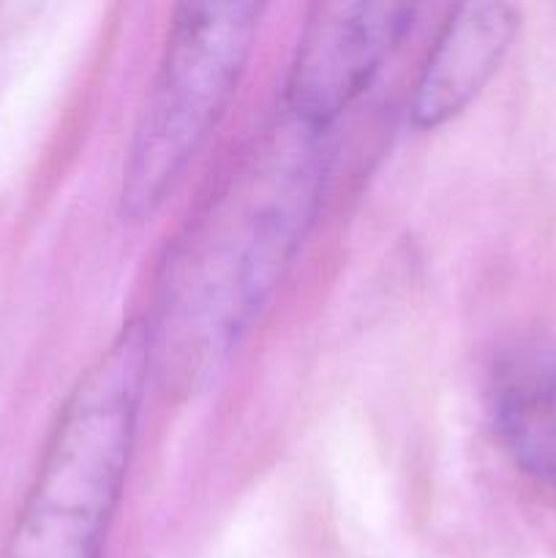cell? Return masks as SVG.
Masks as SVG:
<instances>
[{"instance_id": "6da1fadb", "label": "cell", "mask_w": 556, "mask_h": 558, "mask_svg": "<svg viewBox=\"0 0 556 558\" xmlns=\"http://www.w3.org/2000/svg\"><path fill=\"white\" fill-rule=\"evenodd\" d=\"M150 349V327L134 319L82 376L49 436L3 558H101L125 483Z\"/></svg>"}, {"instance_id": "7a4b0ae2", "label": "cell", "mask_w": 556, "mask_h": 558, "mask_svg": "<svg viewBox=\"0 0 556 558\" xmlns=\"http://www.w3.org/2000/svg\"><path fill=\"white\" fill-rule=\"evenodd\" d=\"M254 161L213 205L210 227L189 259L185 305L213 352L238 341L292 265L322 199L325 131L287 114Z\"/></svg>"}, {"instance_id": "3957f363", "label": "cell", "mask_w": 556, "mask_h": 558, "mask_svg": "<svg viewBox=\"0 0 556 558\" xmlns=\"http://www.w3.org/2000/svg\"><path fill=\"white\" fill-rule=\"evenodd\" d=\"M262 5L183 3L174 9L161 65L131 140L120 216H153L227 109L245 71Z\"/></svg>"}, {"instance_id": "277c9868", "label": "cell", "mask_w": 556, "mask_h": 558, "mask_svg": "<svg viewBox=\"0 0 556 558\" xmlns=\"http://www.w3.org/2000/svg\"><path fill=\"white\" fill-rule=\"evenodd\" d=\"M414 11L407 3L314 5L289 71L287 114L327 131L407 36Z\"/></svg>"}, {"instance_id": "5b68a950", "label": "cell", "mask_w": 556, "mask_h": 558, "mask_svg": "<svg viewBox=\"0 0 556 558\" xmlns=\"http://www.w3.org/2000/svg\"><path fill=\"white\" fill-rule=\"evenodd\" d=\"M485 401L501 450L529 480L556 490V343L521 338L501 347Z\"/></svg>"}, {"instance_id": "8992f818", "label": "cell", "mask_w": 556, "mask_h": 558, "mask_svg": "<svg viewBox=\"0 0 556 558\" xmlns=\"http://www.w3.org/2000/svg\"><path fill=\"white\" fill-rule=\"evenodd\" d=\"M518 31V11L507 3L458 5L428 49L414 82L409 114L418 129H436L474 101L496 74Z\"/></svg>"}]
</instances>
